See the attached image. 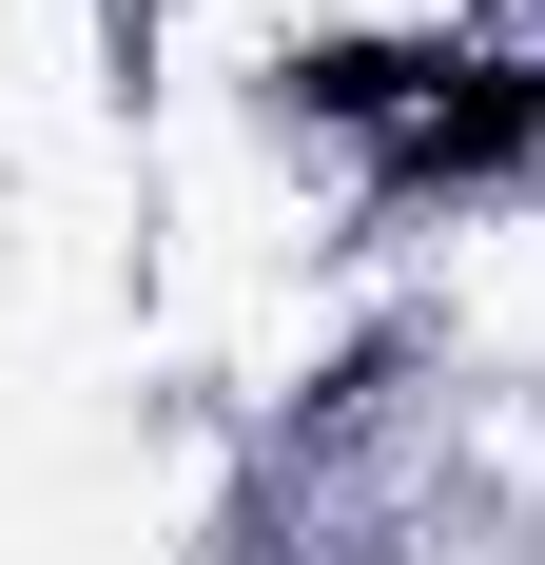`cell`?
<instances>
[{"mask_svg": "<svg viewBox=\"0 0 545 565\" xmlns=\"http://www.w3.org/2000/svg\"><path fill=\"white\" fill-rule=\"evenodd\" d=\"M98 58H117V98H157V0H98Z\"/></svg>", "mask_w": 545, "mask_h": 565, "instance_id": "7a4b0ae2", "label": "cell"}, {"mask_svg": "<svg viewBox=\"0 0 545 565\" xmlns=\"http://www.w3.org/2000/svg\"><path fill=\"white\" fill-rule=\"evenodd\" d=\"M545 195V0H448L409 40V98L389 137L351 157V215L371 234H468V215H526Z\"/></svg>", "mask_w": 545, "mask_h": 565, "instance_id": "6da1fadb", "label": "cell"}]
</instances>
